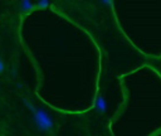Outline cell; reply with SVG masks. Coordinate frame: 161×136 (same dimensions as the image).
<instances>
[{
	"label": "cell",
	"instance_id": "1",
	"mask_svg": "<svg viewBox=\"0 0 161 136\" xmlns=\"http://www.w3.org/2000/svg\"><path fill=\"white\" fill-rule=\"evenodd\" d=\"M33 118H34V123L38 127V130L40 131H48L53 127V120L50 118V116L42 108H36L33 112Z\"/></svg>",
	"mask_w": 161,
	"mask_h": 136
},
{
	"label": "cell",
	"instance_id": "2",
	"mask_svg": "<svg viewBox=\"0 0 161 136\" xmlns=\"http://www.w3.org/2000/svg\"><path fill=\"white\" fill-rule=\"evenodd\" d=\"M94 107H96V110H97L99 113H104V111H106V101H104V98L101 97V96H98L97 99H96Z\"/></svg>",
	"mask_w": 161,
	"mask_h": 136
},
{
	"label": "cell",
	"instance_id": "3",
	"mask_svg": "<svg viewBox=\"0 0 161 136\" xmlns=\"http://www.w3.org/2000/svg\"><path fill=\"white\" fill-rule=\"evenodd\" d=\"M20 8H21L23 11H30L34 8V5L30 3V0H21L20 1Z\"/></svg>",
	"mask_w": 161,
	"mask_h": 136
},
{
	"label": "cell",
	"instance_id": "4",
	"mask_svg": "<svg viewBox=\"0 0 161 136\" xmlns=\"http://www.w3.org/2000/svg\"><path fill=\"white\" fill-rule=\"evenodd\" d=\"M23 102H24V105H25V106L28 107V110H29V111L34 112V111L36 110V108L34 107V105H33V103H31V102L29 101V98H26V97H23Z\"/></svg>",
	"mask_w": 161,
	"mask_h": 136
},
{
	"label": "cell",
	"instance_id": "5",
	"mask_svg": "<svg viewBox=\"0 0 161 136\" xmlns=\"http://www.w3.org/2000/svg\"><path fill=\"white\" fill-rule=\"evenodd\" d=\"M35 6L39 8V9H47L49 6V0H39Z\"/></svg>",
	"mask_w": 161,
	"mask_h": 136
},
{
	"label": "cell",
	"instance_id": "6",
	"mask_svg": "<svg viewBox=\"0 0 161 136\" xmlns=\"http://www.w3.org/2000/svg\"><path fill=\"white\" fill-rule=\"evenodd\" d=\"M4 69H5V65H4V62H3V59L0 58V74L4 72Z\"/></svg>",
	"mask_w": 161,
	"mask_h": 136
},
{
	"label": "cell",
	"instance_id": "7",
	"mask_svg": "<svg viewBox=\"0 0 161 136\" xmlns=\"http://www.w3.org/2000/svg\"><path fill=\"white\" fill-rule=\"evenodd\" d=\"M101 1H102L103 4H107V5H108V4H111V1H112V0H101Z\"/></svg>",
	"mask_w": 161,
	"mask_h": 136
}]
</instances>
